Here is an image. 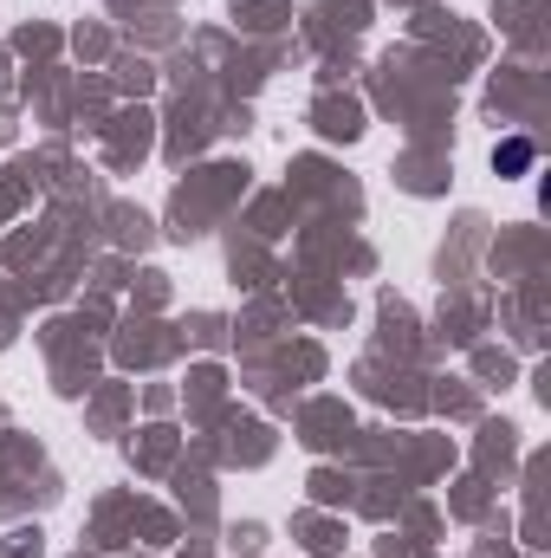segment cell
<instances>
[{"instance_id": "cell-1", "label": "cell", "mask_w": 551, "mask_h": 558, "mask_svg": "<svg viewBox=\"0 0 551 558\" xmlns=\"http://www.w3.org/2000/svg\"><path fill=\"white\" fill-rule=\"evenodd\" d=\"M493 169H500V175H526V169H532V143L506 137L500 149H493Z\"/></svg>"}]
</instances>
